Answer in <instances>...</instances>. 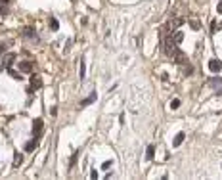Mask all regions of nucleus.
Instances as JSON below:
<instances>
[{"label":"nucleus","instance_id":"nucleus-15","mask_svg":"<svg viewBox=\"0 0 222 180\" xmlns=\"http://www.w3.org/2000/svg\"><path fill=\"white\" fill-rule=\"evenodd\" d=\"M153 155H155V148H153V146H147V149H146V157H147V159H153Z\"/></svg>","mask_w":222,"mask_h":180},{"label":"nucleus","instance_id":"nucleus-23","mask_svg":"<svg viewBox=\"0 0 222 180\" xmlns=\"http://www.w3.org/2000/svg\"><path fill=\"white\" fill-rule=\"evenodd\" d=\"M90 178H94V180L98 178V171H96V169H94V171H92V172H90Z\"/></svg>","mask_w":222,"mask_h":180},{"label":"nucleus","instance_id":"nucleus-4","mask_svg":"<svg viewBox=\"0 0 222 180\" xmlns=\"http://www.w3.org/2000/svg\"><path fill=\"white\" fill-rule=\"evenodd\" d=\"M209 69L213 71V73H218V71H222V63L218 60H211L209 61Z\"/></svg>","mask_w":222,"mask_h":180},{"label":"nucleus","instance_id":"nucleus-14","mask_svg":"<svg viewBox=\"0 0 222 180\" xmlns=\"http://www.w3.org/2000/svg\"><path fill=\"white\" fill-rule=\"evenodd\" d=\"M23 37H27V39H37V37H35V31H33L31 27H27L25 31H23Z\"/></svg>","mask_w":222,"mask_h":180},{"label":"nucleus","instance_id":"nucleus-13","mask_svg":"<svg viewBox=\"0 0 222 180\" xmlns=\"http://www.w3.org/2000/svg\"><path fill=\"white\" fill-rule=\"evenodd\" d=\"M21 163H23V155H21V153H16V157H13V169H17Z\"/></svg>","mask_w":222,"mask_h":180},{"label":"nucleus","instance_id":"nucleus-7","mask_svg":"<svg viewBox=\"0 0 222 180\" xmlns=\"http://www.w3.org/2000/svg\"><path fill=\"white\" fill-rule=\"evenodd\" d=\"M13 60H16V54H6V56H2V65L10 67Z\"/></svg>","mask_w":222,"mask_h":180},{"label":"nucleus","instance_id":"nucleus-18","mask_svg":"<svg viewBox=\"0 0 222 180\" xmlns=\"http://www.w3.org/2000/svg\"><path fill=\"white\" fill-rule=\"evenodd\" d=\"M50 27L54 29V31H58V27H60V23H58V19H54V17H50Z\"/></svg>","mask_w":222,"mask_h":180},{"label":"nucleus","instance_id":"nucleus-9","mask_svg":"<svg viewBox=\"0 0 222 180\" xmlns=\"http://www.w3.org/2000/svg\"><path fill=\"white\" fill-rule=\"evenodd\" d=\"M37 148H38V142H37V138L25 144V152H35V149H37Z\"/></svg>","mask_w":222,"mask_h":180},{"label":"nucleus","instance_id":"nucleus-1","mask_svg":"<svg viewBox=\"0 0 222 180\" xmlns=\"http://www.w3.org/2000/svg\"><path fill=\"white\" fill-rule=\"evenodd\" d=\"M42 127H44V121H42V119H35L33 121V134H35V138H38V136L42 134Z\"/></svg>","mask_w":222,"mask_h":180},{"label":"nucleus","instance_id":"nucleus-5","mask_svg":"<svg viewBox=\"0 0 222 180\" xmlns=\"http://www.w3.org/2000/svg\"><path fill=\"white\" fill-rule=\"evenodd\" d=\"M19 71H21V73H31V71H33V63L31 61H21L19 63Z\"/></svg>","mask_w":222,"mask_h":180},{"label":"nucleus","instance_id":"nucleus-2","mask_svg":"<svg viewBox=\"0 0 222 180\" xmlns=\"http://www.w3.org/2000/svg\"><path fill=\"white\" fill-rule=\"evenodd\" d=\"M40 86H42V81H40V77L33 75V77H31V88H29V92H33V90H38Z\"/></svg>","mask_w":222,"mask_h":180},{"label":"nucleus","instance_id":"nucleus-19","mask_svg":"<svg viewBox=\"0 0 222 180\" xmlns=\"http://www.w3.org/2000/svg\"><path fill=\"white\" fill-rule=\"evenodd\" d=\"M84 73H86V71H84V61L81 60V69H78V75H81V79H84Z\"/></svg>","mask_w":222,"mask_h":180},{"label":"nucleus","instance_id":"nucleus-6","mask_svg":"<svg viewBox=\"0 0 222 180\" xmlns=\"http://www.w3.org/2000/svg\"><path fill=\"white\" fill-rule=\"evenodd\" d=\"M96 100H98V94H96V92H92V94H90L86 100H82V102H81V107H86V105H90L92 102H96Z\"/></svg>","mask_w":222,"mask_h":180},{"label":"nucleus","instance_id":"nucleus-11","mask_svg":"<svg viewBox=\"0 0 222 180\" xmlns=\"http://www.w3.org/2000/svg\"><path fill=\"white\" fill-rule=\"evenodd\" d=\"M182 142H184V132H178V134L174 136V140H173V146H174V148H178Z\"/></svg>","mask_w":222,"mask_h":180},{"label":"nucleus","instance_id":"nucleus-27","mask_svg":"<svg viewBox=\"0 0 222 180\" xmlns=\"http://www.w3.org/2000/svg\"><path fill=\"white\" fill-rule=\"evenodd\" d=\"M217 12H218V13H222V2H220V4L217 6Z\"/></svg>","mask_w":222,"mask_h":180},{"label":"nucleus","instance_id":"nucleus-26","mask_svg":"<svg viewBox=\"0 0 222 180\" xmlns=\"http://www.w3.org/2000/svg\"><path fill=\"white\" fill-rule=\"evenodd\" d=\"M6 52V44H0V54H4Z\"/></svg>","mask_w":222,"mask_h":180},{"label":"nucleus","instance_id":"nucleus-25","mask_svg":"<svg viewBox=\"0 0 222 180\" xmlns=\"http://www.w3.org/2000/svg\"><path fill=\"white\" fill-rule=\"evenodd\" d=\"M191 71H193V69H191V67L188 65V67H186V69H184V73H186V75H190V73H191Z\"/></svg>","mask_w":222,"mask_h":180},{"label":"nucleus","instance_id":"nucleus-17","mask_svg":"<svg viewBox=\"0 0 222 180\" xmlns=\"http://www.w3.org/2000/svg\"><path fill=\"white\" fill-rule=\"evenodd\" d=\"M184 21H186V19H184V17H176V19H174V21H173V23H170V27H180V25H182V23H184Z\"/></svg>","mask_w":222,"mask_h":180},{"label":"nucleus","instance_id":"nucleus-22","mask_svg":"<svg viewBox=\"0 0 222 180\" xmlns=\"http://www.w3.org/2000/svg\"><path fill=\"white\" fill-rule=\"evenodd\" d=\"M113 165V161H104V165H102V169H109Z\"/></svg>","mask_w":222,"mask_h":180},{"label":"nucleus","instance_id":"nucleus-10","mask_svg":"<svg viewBox=\"0 0 222 180\" xmlns=\"http://www.w3.org/2000/svg\"><path fill=\"white\" fill-rule=\"evenodd\" d=\"M8 4H10V0H0V13H2V17L8 16Z\"/></svg>","mask_w":222,"mask_h":180},{"label":"nucleus","instance_id":"nucleus-12","mask_svg":"<svg viewBox=\"0 0 222 180\" xmlns=\"http://www.w3.org/2000/svg\"><path fill=\"white\" fill-rule=\"evenodd\" d=\"M8 75H10L12 79H16V81H21V71L17 73V71H13L12 67H8Z\"/></svg>","mask_w":222,"mask_h":180},{"label":"nucleus","instance_id":"nucleus-24","mask_svg":"<svg viewBox=\"0 0 222 180\" xmlns=\"http://www.w3.org/2000/svg\"><path fill=\"white\" fill-rule=\"evenodd\" d=\"M213 86H222V81H211Z\"/></svg>","mask_w":222,"mask_h":180},{"label":"nucleus","instance_id":"nucleus-8","mask_svg":"<svg viewBox=\"0 0 222 180\" xmlns=\"http://www.w3.org/2000/svg\"><path fill=\"white\" fill-rule=\"evenodd\" d=\"M176 44L174 42H167V46H165V52H167V56H174V52H176Z\"/></svg>","mask_w":222,"mask_h":180},{"label":"nucleus","instance_id":"nucleus-3","mask_svg":"<svg viewBox=\"0 0 222 180\" xmlns=\"http://www.w3.org/2000/svg\"><path fill=\"white\" fill-rule=\"evenodd\" d=\"M173 57H174V61L178 63V65H184V63H188V61H186V54H184V52H180V50H176Z\"/></svg>","mask_w":222,"mask_h":180},{"label":"nucleus","instance_id":"nucleus-16","mask_svg":"<svg viewBox=\"0 0 222 180\" xmlns=\"http://www.w3.org/2000/svg\"><path fill=\"white\" fill-rule=\"evenodd\" d=\"M182 40H184V33H180V31L174 33V44H180Z\"/></svg>","mask_w":222,"mask_h":180},{"label":"nucleus","instance_id":"nucleus-20","mask_svg":"<svg viewBox=\"0 0 222 180\" xmlns=\"http://www.w3.org/2000/svg\"><path fill=\"white\" fill-rule=\"evenodd\" d=\"M176 107H180V100H173L170 102V109H176Z\"/></svg>","mask_w":222,"mask_h":180},{"label":"nucleus","instance_id":"nucleus-21","mask_svg":"<svg viewBox=\"0 0 222 180\" xmlns=\"http://www.w3.org/2000/svg\"><path fill=\"white\" fill-rule=\"evenodd\" d=\"M190 25H191V29H199V21L191 19V21H190Z\"/></svg>","mask_w":222,"mask_h":180}]
</instances>
